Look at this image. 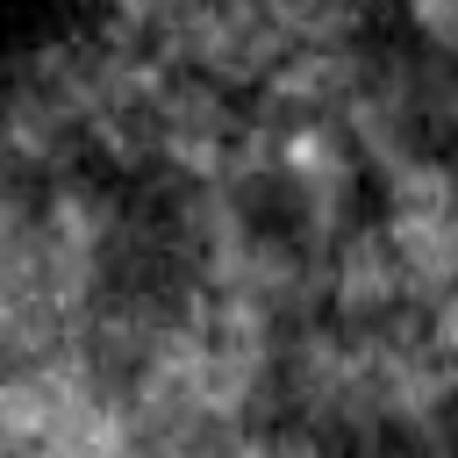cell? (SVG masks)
Listing matches in <instances>:
<instances>
[{
  "label": "cell",
  "instance_id": "2",
  "mask_svg": "<svg viewBox=\"0 0 458 458\" xmlns=\"http://www.w3.org/2000/svg\"><path fill=\"white\" fill-rule=\"evenodd\" d=\"M408 21L422 29L429 57H444V50H451V0H408Z\"/></svg>",
  "mask_w": 458,
  "mask_h": 458
},
{
  "label": "cell",
  "instance_id": "3",
  "mask_svg": "<svg viewBox=\"0 0 458 458\" xmlns=\"http://www.w3.org/2000/svg\"><path fill=\"white\" fill-rule=\"evenodd\" d=\"M86 7H107V0H86Z\"/></svg>",
  "mask_w": 458,
  "mask_h": 458
},
{
  "label": "cell",
  "instance_id": "1",
  "mask_svg": "<svg viewBox=\"0 0 458 458\" xmlns=\"http://www.w3.org/2000/svg\"><path fill=\"white\" fill-rule=\"evenodd\" d=\"M315 272H322V315H336V322H386L408 308V272L379 222H351L315 258Z\"/></svg>",
  "mask_w": 458,
  "mask_h": 458
}]
</instances>
